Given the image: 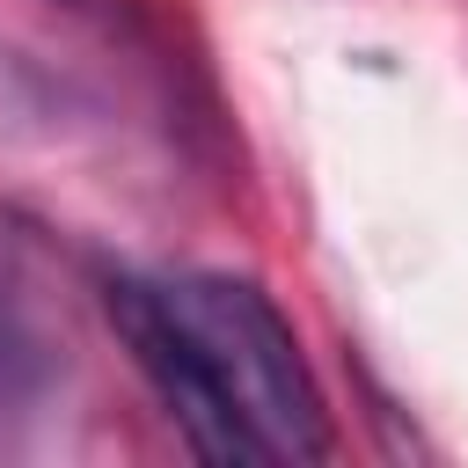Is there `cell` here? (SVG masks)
<instances>
[{
    "label": "cell",
    "instance_id": "cell-2",
    "mask_svg": "<svg viewBox=\"0 0 468 468\" xmlns=\"http://www.w3.org/2000/svg\"><path fill=\"white\" fill-rule=\"evenodd\" d=\"M102 307H110L117 344L132 351V366L146 373V388L161 395L168 424L190 439L197 461H219V468H263L271 461L263 439L241 424V410L219 395V380L205 373L197 344L183 336V322L168 314V300H161L154 278H110L102 285Z\"/></svg>",
    "mask_w": 468,
    "mask_h": 468
},
{
    "label": "cell",
    "instance_id": "cell-1",
    "mask_svg": "<svg viewBox=\"0 0 468 468\" xmlns=\"http://www.w3.org/2000/svg\"><path fill=\"white\" fill-rule=\"evenodd\" d=\"M154 285L271 461H329L336 453V431H329L322 388L300 358V336L271 307L263 285H249L234 271H183V278H154Z\"/></svg>",
    "mask_w": 468,
    "mask_h": 468
},
{
    "label": "cell",
    "instance_id": "cell-3",
    "mask_svg": "<svg viewBox=\"0 0 468 468\" xmlns=\"http://www.w3.org/2000/svg\"><path fill=\"white\" fill-rule=\"evenodd\" d=\"M51 373V336L37 329L15 271H7V249H0V410H22Z\"/></svg>",
    "mask_w": 468,
    "mask_h": 468
}]
</instances>
